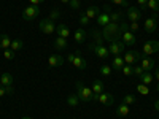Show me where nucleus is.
Instances as JSON below:
<instances>
[{
  "mask_svg": "<svg viewBox=\"0 0 159 119\" xmlns=\"http://www.w3.org/2000/svg\"><path fill=\"white\" fill-rule=\"evenodd\" d=\"M129 30V24L127 22H108L105 27L102 29V37L105 42L108 43H113V42H118V40H121L123 33Z\"/></svg>",
  "mask_w": 159,
  "mask_h": 119,
  "instance_id": "nucleus-1",
  "label": "nucleus"
},
{
  "mask_svg": "<svg viewBox=\"0 0 159 119\" xmlns=\"http://www.w3.org/2000/svg\"><path fill=\"white\" fill-rule=\"evenodd\" d=\"M76 95L81 102H91L92 100V89L86 87L81 81L76 83Z\"/></svg>",
  "mask_w": 159,
  "mask_h": 119,
  "instance_id": "nucleus-2",
  "label": "nucleus"
},
{
  "mask_svg": "<svg viewBox=\"0 0 159 119\" xmlns=\"http://www.w3.org/2000/svg\"><path fill=\"white\" fill-rule=\"evenodd\" d=\"M40 15V7L38 5H29L25 10H22V19L24 21H34Z\"/></svg>",
  "mask_w": 159,
  "mask_h": 119,
  "instance_id": "nucleus-3",
  "label": "nucleus"
},
{
  "mask_svg": "<svg viewBox=\"0 0 159 119\" xmlns=\"http://www.w3.org/2000/svg\"><path fill=\"white\" fill-rule=\"evenodd\" d=\"M38 29L42 30L45 35H51V33H54V30H56L54 21H51L49 18H46V19H42V21L38 22Z\"/></svg>",
  "mask_w": 159,
  "mask_h": 119,
  "instance_id": "nucleus-4",
  "label": "nucleus"
},
{
  "mask_svg": "<svg viewBox=\"0 0 159 119\" xmlns=\"http://www.w3.org/2000/svg\"><path fill=\"white\" fill-rule=\"evenodd\" d=\"M89 51H92L97 57L100 59H107L110 56V51L108 48H105V45H96V43H91L89 45Z\"/></svg>",
  "mask_w": 159,
  "mask_h": 119,
  "instance_id": "nucleus-5",
  "label": "nucleus"
},
{
  "mask_svg": "<svg viewBox=\"0 0 159 119\" xmlns=\"http://www.w3.org/2000/svg\"><path fill=\"white\" fill-rule=\"evenodd\" d=\"M142 59V52L139 51H126L124 52V64L127 65H135Z\"/></svg>",
  "mask_w": 159,
  "mask_h": 119,
  "instance_id": "nucleus-6",
  "label": "nucleus"
},
{
  "mask_svg": "<svg viewBox=\"0 0 159 119\" xmlns=\"http://www.w3.org/2000/svg\"><path fill=\"white\" fill-rule=\"evenodd\" d=\"M126 45L121 42V40H118V42H113V43H110V48H108V51H110V54H113V56H121L123 52L126 51Z\"/></svg>",
  "mask_w": 159,
  "mask_h": 119,
  "instance_id": "nucleus-7",
  "label": "nucleus"
},
{
  "mask_svg": "<svg viewBox=\"0 0 159 119\" xmlns=\"http://www.w3.org/2000/svg\"><path fill=\"white\" fill-rule=\"evenodd\" d=\"M127 18L130 19V22H139L142 19V10L137 8V7H127V11H126Z\"/></svg>",
  "mask_w": 159,
  "mask_h": 119,
  "instance_id": "nucleus-8",
  "label": "nucleus"
},
{
  "mask_svg": "<svg viewBox=\"0 0 159 119\" xmlns=\"http://www.w3.org/2000/svg\"><path fill=\"white\" fill-rule=\"evenodd\" d=\"M143 29L147 30L148 33H154L157 30V18H156V15H153L151 18H148L147 21L143 22Z\"/></svg>",
  "mask_w": 159,
  "mask_h": 119,
  "instance_id": "nucleus-9",
  "label": "nucleus"
},
{
  "mask_svg": "<svg viewBox=\"0 0 159 119\" xmlns=\"http://www.w3.org/2000/svg\"><path fill=\"white\" fill-rule=\"evenodd\" d=\"M140 67L143 68V72H153L156 64H154V59H151L150 56H145L140 59Z\"/></svg>",
  "mask_w": 159,
  "mask_h": 119,
  "instance_id": "nucleus-10",
  "label": "nucleus"
},
{
  "mask_svg": "<svg viewBox=\"0 0 159 119\" xmlns=\"http://www.w3.org/2000/svg\"><path fill=\"white\" fill-rule=\"evenodd\" d=\"M121 42L126 45V46H134L137 43V38H135V33L130 32V30H126L121 37Z\"/></svg>",
  "mask_w": 159,
  "mask_h": 119,
  "instance_id": "nucleus-11",
  "label": "nucleus"
},
{
  "mask_svg": "<svg viewBox=\"0 0 159 119\" xmlns=\"http://www.w3.org/2000/svg\"><path fill=\"white\" fill-rule=\"evenodd\" d=\"M97 102H99V103H102V105H107V107H110V105H113L115 99H113V95H111V94H108V92H102V94H99Z\"/></svg>",
  "mask_w": 159,
  "mask_h": 119,
  "instance_id": "nucleus-12",
  "label": "nucleus"
},
{
  "mask_svg": "<svg viewBox=\"0 0 159 119\" xmlns=\"http://www.w3.org/2000/svg\"><path fill=\"white\" fill-rule=\"evenodd\" d=\"M89 37L92 38V43H96V45H103V37H102V32L99 29H92L89 32Z\"/></svg>",
  "mask_w": 159,
  "mask_h": 119,
  "instance_id": "nucleus-13",
  "label": "nucleus"
},
{
  "mask_svg": "<svg viewBox=\"0 0 159 119\" xmlns=\"http://www.w3.org/2000/svg\"><path fill=\"white\" fill-rule=\"evenodd\" d=\"M48 64H49V67H61V65L64 64V57L62 56H59V54H52V56H49V59H48Z\"/></svg>",
  "mask_w": 159,
  "mask_h": 119,
  "instance_id": "nucleus-14",
  "label": "nucleus"
},
{
  "mask_svg": "<svg viewBox=\"0 0 159 119\" xmlns=\"http://www.w3.org/2000/svg\"><path fill=\"white\" fill-rule=\"evenodd\" d=\"M84 15L92 21V19H96V18L100 15V8H99V7H96V5H92V7H89L88 10H84Z\"/></svg>",
  "mask_w": 159,
  "mask_h": 119,
  "instance_id": "nucleus-15",
  "label": "nucleus"
},
{
  "mask_svg": "<svg viewBox=\"0 0 159 119\" xmlns=\"http://www.w3.org/2000/svg\"><path fill=\"white\" fill-rule=\"evenodd\" d=\"M96 19H97V24L100 25V27H105V25L110 22V13H107V11H100V15H99Z\"/></svg>",
  "mask_w": 159,
  "mask_h": 119,
  "instance_id": "nucleus-16",
  "label": "nucleus"
},
{
  "mask_svg": "<svg viewBox=\"0 0 159 119\" xmlns=\"http://www.w3.org/2000/svg\"><path fill=\"white\" fill-rule=\"evenodd\" d=\"M124 67V57L121 56H115V59L111 60V68L115 72H121V68Z\"/></svg>",
  "mask_w": 159,
  "mask_h": 119,
  "instance_id": "nucleus-17",
  "label": "nucleus"
},
{
  "mask_svg": "<svg viewBox=\"0 0 159 119\" xmlns=\"http://www.w3.org/2000/svg\"><path fill=\"white\" fill-rule=\"evenodd\" d=\"M56 33H57V37H62V38H69V35H70V30H69V27L65 24H59V25H56Z\"/></svg>",
  "mask_w": 159,
  "mask_h": 119,
  "instance_id": "nucleus-18",
  "label": "nucleus"
},
{
  "mask_svg": "<svg viewBox=\"0 0 159 119\" xmlns=\"http://www.w3.org/2000/svg\"><path fill=\"white\" fill-rule=\"evenodd\" d=\"M86 37H88V33H86V30L84 29H76L75 30V35H73V38H75V43H83L84 40H86Z\"/></svg>",
  "mask_w": 159,
  "mask_h": 119,
  "instance_id": "nucleus-19",
  "label": "nucleus"
},
{
  "mask_svg": "<svg viewBox=\"0 0 159 119\" xmlns=\"http://www.w3.org/2000/svg\"><path fill=\"white\" fill-rule=\"evenodd\" d=\"M13 81H15V78L11 73H2V76H0V84L2 86H11Z\"/></svg>",
  "mask_w": 159,
  "mask_h": 119,
  "instance_id": "nucleus-20",
  "label": "nucleus"
},
{
  "mask_svg": "<svg viewBox=\"0 0 159 119\" xmlns=\"http://www.w3.org/2000/svg\"><path fill=\"white\" fill-rule=\"evenodd\" d=\"M54 48H56V49H59V51H62V49H67V48H69V45H67V38L57 37V38L54 40Z\"/></svg>",
  "mask_w": 159,
  "mask_h": 119,
  "instance_id": "nucleus-21",
  "label": "nucleus"
},
{
  "mask_svg": "<svg viewBox=\"0 0 159 119\" xmlns=\"http://www.w3.org/2000/svg\"><path fill=\"white\" fill-rule=\"evenodd\" d=\"M72 65H75L78 70H84V68H86V60H84L81 56H76V54H75V59H73Z\"/></svg>",
  "mask_w": 159,
  "mask_h": 119,
  "instance_id": "nucleus-22",
  "label": "nucleus"
},
{
  "mask_svg": "<svg viewBox=\"0 0 159 119\" xmlns=\"http://www.w3.org/2000/svg\"><path fill=\"white\" fill-rule=\"evenodd\" d=\"M129 111H130L129 105L121 103V105L118 107V110H116V116H118V117H124V116H127V114H129Z\"/></svg>",
  "mask_w": 159,
  "mask_h": 119,
  "instance_id": "nucleus-23",
  "label": "nucleus"
},
{
  "mask_svg": "<svg viewBox=\"0 0 159 119\" xmlns=\"http://www.w3.org/2000/svg\"><path fill=\"white\" fill-rule=\"evenodd\" d=\"M139 78H140V81H142L143 84H147V86H148V84H151V83H153V78H154V76H153V73H151V72H143Z\"/></svg>",
  "mask_w": 159,
  "mask_h": 119,
  "instance_id": "nucleus-24",
  "label": "nucleus"
},
{
  "mask_svg": "<svg viewBox=\"0 0 159 119\" xmlns=\"http://www.w3.org/2000/svg\"><path fill=\"white\" fill-rule=\"evenodd\" d=\"M11 46V38L5 33H0V48L2 49H8Z\"/></svg>",
  "mask_w": 159,
  "mask_h": 119,
  "instance_id": "nucleus-25",
  "label": "nucleus"
},
{
  "mask_svg": "<svg viewBox=\"0 0 159 119\" xmlns=\"http://www.w3.org/2000/svg\"><path fill=\"white\" fill-rule=\"evenodd\" d=\"M24 48V42H22V40H11V46H10V49H13V51H21Z\"/></svg>",
  "mask_w": 159,
  "mask_h": 119,
  "instance_id": "nucleus-26",
  "label": "nucleus"
},
{
  "mask_svg": "<svg viewBox=\"0 0 159 119\" xmlns=\"http://www.w3.org/2000/svg\"><path fill=\"white\" fill-rule=\"evenodd\" d=\"M102 92H103V83L97 79V81H94V84H92V94L99 95V94H102Z\"/></svg>",
  "mask_w": 159,
  "mask_h": 119,
  "instance_id": "nucleus-27",
  "label": "nucleus"
},
{
  "mask_svg": "<svg viewBox=\"0 0 159 119\" xmlns=\"http://www.w3.org/2000/svg\"><path fill=\"white\" fill-rule=\"evenodd\" d=\"M121 19H123V13L121 11H111L110 13V22H121Z\"/></svg>",
  "mask_w": 159,
  "mask_h": 119,
  "instance_id": "nucleus-28",
  "label": "nucleus"
},
{
  "mask_svg": "<svg viewBox=\"0 0 159 119\" xmlns=\"http://www.w3.org/2000/svg\"><path fill=\"white\" fill-rule=\"evenodd\" d=\"M148 10L153 11V15H156V13H159V0H148Z\"/></svg>",
  "mask_w": 159,
  "mask_h": 119,
  "instance_id": "nucleus-29",
  "label": "nucleus"
},
{
  "mask_svg": "<svg viewBox=\"0 0 159 119\" xmlns=\"http://www.w3.org/2000/svg\"><path fill=\"white\" fill-rule=\"evenodd\" d=\"M142 52H143V56H151L153 52H154V51H153V46H151V43H150V42H147V43L143 45Z\"/></svg>",
  "mask_w": 159,
  "mask_h": 119,
  "instance_id": "nucleus-30",
  "label": "nucleus"
},
{
  "mask_svg": "<svg viewBox=\"0 0 159 119\" xmlns=\"http://www.w3.org/2000/svg\"><path fill=\"white\" fill-rule=\"evenodd\" d=\"M137 92H139L140 95H148V94H150V89H148V86H147V84L140 83V84L137 86Z\"/></svg>",
  "mask_w": 159,
  "mask_h": 119,
  "instance_id": "nucleus-31",
  "label": "nucleus"
},
{
  "mask_svg": "<svg viewBox=\"0 0 159 119\" xmlns=\"http://www.w3.org/2000/svg\"><path fill=\"white\" fill-rule=\"evenodd\" d=\"M80 103V99H78V95L75 94V95H69L67 97V105L69 107H76V105Z\"/></svg>",
  "mask_w": 159,
  "mask_h": 119,
  "instance_id": "nucleus-32",
  "label": "nucleus"
},
{
  "mask_svg": "<svg viewBox=\"0 0 159 119\" xmlns=\"http://www.w3.org/2000/svg\"><path fill=\"white\" fill-rule=\"evenodd\" d=\"M121 72H123V75H126V76H130V75H134V67H132V65H127V64H124V67L121 68Z\"/></svg>",
  "mask_w": 159,
  "mask_h": 119,
  "instance_id": "nucleus-33",
  "label": "nucleus"
},
{
  "mask_svg": "<svg viewBox=\"0 0 159 119\" xmlns=\"http://www.w3.org/2000/svg\"><path fill=\"white\" fill-rule=\"evenodd\" d=\"M135 97L134 95H132V94H127V95H124L123 97V103H126V105H134L135 103Z\"/></svg>",
  "mask_w": 159,
  "mask_h": 119,
  "instance_id": "nucleus-34",
  "label": "nucleus"
},
{
  "mask_svg": "<svg viewBox=\"0 0 159 119\" xmlns=\"http://www.w3.org/2000/svg\"><path fill=\"white\" fill-rule=\"evenodd\" d=\"M100 73L103 76H110L111 75V67H110V65H107V64H103L102 67H100Z\"/></svg>",
  "mask_w": 159,
  "mask_h": 119,
  "instance_id": "nucleus-35",
  "label": "nucleus"
},
{
  "mask_svg": "<svg viewBox=\"0 0 159 119\" xmlns=\"http://www.w3.org/2000/svg\"><path fill=\"white\" fill-rule=\"evenodd\" d=\"M3 57L7 59V60H13V59H15V51H13V49H3Z\"/></svg>",
  "mask_w": 159,
  "mask_h": 119,
  "instance_id": "nucleus-36",
  "label": "nucleus"
},
{
  "mask_svg": "<svg viewBox=\"0 0 159 119\" xmlns=\"http://www.w3.org/2000/svg\"><path fill=\"white\" fill-rule=\"evenodd\" d=\"M91 22V19L84 15V11H81V13H80V24H81V25H88Z\"/></svg>",
  "mask_w": 159,
  "mask_h": 119,
  "instance_id": "nucleus-37",
  "label": "nucleus"
},
{
  "mask_svg": "<svg viewBox=\"0 0 159 119\" xmlns=\"http://www.w3.org/2000/svg\"><path fill=\"white\" fill-rule=\"evenodd\" d=\"M110 2L115 3V5H119V7H129L127 0H110Z\"/></svg>",
  "mask_w": 159,
  "mask_h": 119,
  "instance_id": "nucleus-38",
  "label": "nucleus"
},
{
  "mask_svg": "<svg viewBox=\"0 0 159 119\" xmlns=\"http://www.w3.org/2000/svg\"><path fill=\"white\" fill-rule=\"evenodd\" d=\"M61 16V13H59V10H52L51 13H49V19L51 21H54V19H57Z\"/></svg>",
  "mask_w": 159,
  "mask_h": 119,
  "instance_id": "nucleus-39",
  "label": "nucleus"
},
{
  "mask_svg": "<svg viewBox=\"0 0 159 119\" xmlns=\"http://www.w3.org/2000/svg\"><path fill=\"white\" fill-rule=\"evenodd\" d=\"M132 67H134V75L135 76H140L143 73V68L140 67V65H132Z\"/></svg>",
  "mask_w": 159,
  "mask_h": 119,
  "instance_id": "nucleus-40",
  "label": "nucleus"
},
{
  "mask_svg": "<svg viewBox=\"0 0 159 119\" xmlns=\"http://www.w3.org/2000/svg\"><path fill=\"white\" fill-rule=\"evenodd\" d=\"M80 3H81V2H75V0H70V2H69V7H70L72 10H80Z\"/></svg>",
  "mask_w": 159,
  "mask_h": 119,
  "instance_id": "nucleus-41",
  "label": "nucleus"
},
{
  "mask_svg": "<svg viewBox=\"0 0 159 119\" xmlns=\"http://www.w3.org/2000/svg\"><path fill=\"white\" fill-rule=\"evenodd\" d=\"M150 43H151V46H153V51L157 52V51H159V42H157V40H150Z\"/></svg>",
  "mask_w": 159,
  "mask_h": 119,
  "instance_id": "nucleus-42",
  "label": "nucleus"
},
{
  "mask_svg": "<svg viewBox=\"0 0 159 119\" xmlns=\"http://www.w3.org/2000/svg\"><path fill=\"white\" fill-rule=\"evenodd\" d=\"M129 29H130V32L135 33V32L139 30V22H130V24H129Z\"/></svg>",
  "mask_w": 159,
  "mask_h": 119,
  "instance_id": "nucleus-43",
  "label": "nucleus"
},
{
  "mask_svg": "<svg viewBox=\"0 0 159 119\" xmlns=\"http://www.w3.org/2000/svg\"><path fill=\"white\" fill-rule=\"evenodd\" d=\"M137 3H139L140 8H145V7L148 5V0H137Z\"/></svg>",
  "mask_w": 159,
  "mask_h": 119,
  "instance_id": "nucleus-44",
  "label": "nucleus"
},
{
  "mask_svg": "<svg viewBox=\"0 0 159 119\" xmlns=\"http://www.w3.org/2000/svg\"><path fill=\"white\" fill-rule=\"evenodd\" d=\"M5 94H7V89H5V86L0 84V97H3Z\"/></svg>",
  "mask_w": 159,
  "mask_h": 119,
  "instance_id": "nucleus-45",
  "label": "nucleus"
},
{
  "mask_svg": "<svg viewBox=\"0 0 159 119\" xmlns=\"http://www.w3.org/2000/svg\"><path fill=\"white\" fill-rule=\"evenodd\" d=\"M29 2H30V5H38L40 7V3L45 2V0H29Z\"/></svg>",
  "mask_w": 159,
  "mask_h": 119,
  "instance_id": "nucleus-46",
  "label": "nucleus"
},
{
  "mask_svg": "<svg viewBox=\"0 0 159 119\" xmlns=\"http://www.w3.org/2000/svg\"><path fill=\"white\" fill-rule=\"evenodd\" d=\"M73 59H75V54H67V62H69V64H72Z\"/></svg>",
  "mask_w": 159,
  "mask_h": 119,
  "instance_id": "nucleus-47",
  "label": "nucleus"
},
{
  "mask_svg": "<svg viewBox=\"0 0 159 119\" xmlns=\"http://www.w3.org/2000/svg\"><path fill=\"white\" fill-rule=\"evenodd\" d=\"M153 72H154V76H156V81L159 83V67H157L156 70H153Z\"/></svg>",
  "mask_w": 159,
  "mask_h": 119,
  "instance_id": "nucleus-48",
  "label": "nucleus"
},
{
  "mask_svg": "<svg viewBox=\"0 0 159 119\" xmlns=\"http://www.w3.org/2000/svg\"><path fill=\"white\" fill-rule=\"evenodd\" d=\"M5 89H7V94H13V87L11 86H5Z\"/></svg>",
  "mask_w": 159,
  "mask_h": 119,
  "instance_id": "nucleus-49",
  "label": "nucleus"
},
{
  "mask_svg": "<svg viewBox=\"0 0 159 119\" xmlns=\"http://www.w3.org/2000/svg\"><path fill=\"white\" fill-rule=\"evenodd\" d=\"M154 108H156V111H159V100H156V103H154Z\"/></svg>",
  "mask_w": 159,
  "mask_h": 119,
  "instance_id": "nucleus-50",
  "label": "nucleus"
},
{
  "mask_svg": "<svg viewBox=\"0 0 159 119\" xmlns=\"http://www.w3.org/2000/svg\"><path fill=\"white\" fill-rule=\"evenodd\" d=\"M59 2H61V3H67V5H69V2H70V0H59Z\"/></svg>",
  "mask_w": 159,
  "mask_h": 119,
  "instance_id": "nucleus-51",
  "label": "nucleus"
},
{
  "mask_svg": "<svg viewBox=\"0 0 159 119\" xmlns=\"http://www.w3.org/2000/svg\"><path fill=\"white\" fill-rule=\"evenodd\" d=\"M22 119H32V117H29V116H24Z\"/></svg>",
  "mask_w": 159,
  "mask_h": 119,
  "instance_id": "nucleus-52",
  "label": "nucleus"
},
{
  "mask_svg": "<svg viewBox=\"0 0 159 119\" xmlns=\"http://www.w3.org/2000/svg\"><path fill=\"white\" fill-rule=\"evenodd\" d=\"M156 89H157V92H159V84H157V86H156Z\"/></svg>",
  "mask_w": 159,
  "mask_h": 119,
  "instance_id": "nucleus-53",
  "label": "nucleus"
},
{
  "mask_svg": "<svg viewBox=\"0 0 159 119\" xmlns=\"http://www.w3.org/2000/svg\"><path fill=\"white\" fill-rule=\"evenodd\" d=\"M75 2H81V0H75Z\"/></svg>",
  "mask_w": 159,
  "mask_h": 119,
  "instance_id": "nucleus-54",
  "label": "nucleus"
}]
</instances>
